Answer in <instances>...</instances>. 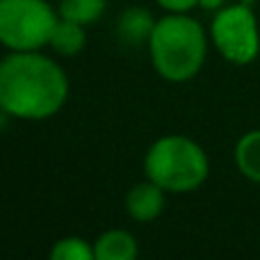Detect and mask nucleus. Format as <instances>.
Wrapping results in <instances>:
<instances>
[{
    "label": "nucleus",
    "mask_w": 260,
    "mask_h": 260,
    "mask_svg": "<svg viewBox=\"0 0 260 260\" xmlns=\"http://www.w3.org/2000/svg\"><path fill=\"white\" fill-rule=\"evenodd\" d=\"M69 76L39 50H9L0 59V110L21 121H44L64 108Z\"/></svg>",
    "instance_id": "nucleus-1"
},
{
    "label": "nucleus",
    "mask_w": 260,
    "mask_h": 260,
    "mask_svg": "<svg viewBox=\"0 0 260 260\" xmlns=\"http://www.w3.org/2000/svg\"><path fill=\"white\" fill-rule=\"evenodd\" d=\"M169 14H187L189 9L199 7V0H155Z\"/></svg>",
    "instance_id": "nucleus-13"
},
{
    "label": "nucleus",
    "mask_w": 260,
    "mask_h": 260,
    "mask_svg": "<svg viewBox=\"0 0 260 260\" xmlns=\"http://www.w3.org/2000/svg\"><path fill=\"white\" fill-rule=\"evenodd\" d=\"M155 18L148 9L144 7H128L126 12H121V16L117 18V32L119 44H123L126 48H139V46L151 41V35L155 30Z\"/></svg>",
    "instance_id": "nucleus-7"
},
{
    "label": "nucleus",
    "mask_w": 260,
    "mask_h": 260,
    "mask_svg": "<svg viewBox=\"0 0 260 260\" xmlns=\"http://www.w3.org/2000/svg\"><path fill=\"white\" fill-rule=\"evenodd\" d=\"M87 44V35H85V25L76 21H69V18H57L53 27V35H50L48 46L62 57H73L78 55Z\"/></svg>",
    "instance_id": "nucleus-9"
},
{
    "label": "nucleus",
    "mask_w": 260,
    "mask_h": 260,
    "mask_svg": "<svg viewBox=\"0 0 260 260\" xmlns=\"http://www.w3.org/2000/svg\"><path fill=\"white\" fill-rule=\"evenodd\" d=\"M165 189L160 185H155L153 180H144L130 187V192L126 194V212L133 217L135 221H148L157 219L165 210Z\"/></svg>",
    "instance_id": "nucleus-6"
},
{
    "label": "nucleus",
    "mask_w": 260,
    "mask_h": 260,
    "mask_svg": "<svg viewBox=\"0 0 260 260\" xmlns=\"http://www.w3.org/2000/svg\"><path fill=\"white\" fill-rule=\"evenodd\" d=\"M148 55L155 73L167 82H189L206 64V30L187 14H167L155 23Z\"/></svg>",
    "instance_id": "nucleus-2"
},
{
    "label": "nucleus",
    "mask_w": 260,
    "mask_h": 260,
    "mask_svg": "<svg viewBox=\"0 0 260 260\" xmlns=\"http://www.w3.org/2000/svg\"><path fill=\"white\" fill-rule=\"evenodd\" d=\"M210 39L226 62L238 67L251 64L260 53V30L253 9L244 3L224 5L210 23Z\"/></svg>",
    "instance_id": "nucleus-5"
},
{
    "label": "nucleus",
    "mask_w": 260,
    "mask_h": 260,
    "mask_svg": "<svg viewBox=\"0 0 260 260\" xmlns=\"http://www.w3.org/2000/svg\"><path fill=\"white\" fill-rule=\"evenodd\" d=\"M233 155L240 174L260 185V128L249 130L238 139Z\"/></svg>",
    "instance_id": "nucleus-10"
},
{
    "label": "nucleus",
    "mask_w": 260,
    "mask_h": 260,
    "mask_svg": "<svg viewBox=\"0 0 260 260\" xmlns=\"http://www.w3.org/2000/svg\"><path fill=\"white\" fill-rule=\"evenodd\" d=\"M105 5H108V0H59L57 14L62 18L76 21L87 27L103 16Z\"/></svg>",
    "instance_id": "nucleus-11"
},
{
    "label": "nucleus",
    "mask_w": 260,
    "mask_h": 260,
    "mask_svg": "<svg viewBox=\"0 0 260 260\" xmlns=\"http://www.w3.org/2000/svg\"><path fill=\"white\" fill-rule=\"evenodd\" d=\"M57 18L48 0H0V44L7 50H41Z\"/></svg>",
    "instance_id": "nucleus-4"
},
{
    "label": "nucleus",
    "mask_w": 260,
    "mask_h": 260,
    "mask_svg": "<svg viewBox=\"0 0 260 260\" xmlns=\"http://www.w3.org/2000/svg\"><path fill=\"white\" fill-rule=\"evenodd\" d=\"M226 0H199V7L206 9V12H219L224 7Z\"/></svg>",
    "instance_id": "nucleus-14"
},
{
    "label": "nucleus",
    "mask_w": 260,
    "mask_h": 260,
    "mask_svg": "<svg viewBox=\"0 0 260 260\" xmlns=\"http://www.w3.org/2000/svg\"><path fill=\"white\" fill-rule=\"evenodd\" d=\"M144 174L169 194L197 192L210 174L203 146L185 135H165L148 146Z\"/></svg>",
    "instance_id": "nucleus-3"
},
{
    "label": "nucleus",
    "mask_w": 260,
    "mask_h": 260,
    "mask_svg": "<svg viewBox=\"0 0 260 260\" xmlns=\"http://www.w3.org/2000/svg\"><path fill=\"white\" fill-rule=\"evenodd\" d=\"M53 260H96L94 258V244H89L85 238L78 235H67L57 240L55 247L50 249Z\"/></svg>",
    "instance_id": "nucleus-12"
},
{
    "label": "nucleus",
    "mask_w": 260,
    "mask_h": 260,
    "mask_svg": "<svg viewBox=\"0 0 260 260\" xmlns=\"http://www.w3.org/2000/svg\"><path fill=\"white\" fill-rule=\"evenodd\" d=\"M137 251V240L123 229L105 231L94 240L96 260H135Z\"/></svg>",
    "instance_id": "nucleus-8"
}]
</instances>
